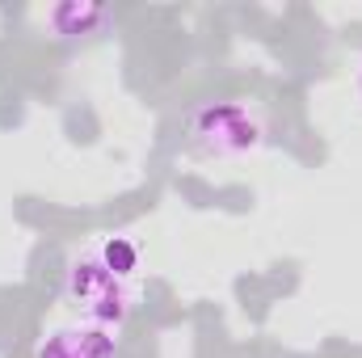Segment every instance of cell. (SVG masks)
<instances>
[{"mask_svg":"<svg viewBox=\"0 0 362 358\" xmlns=\"http://www.w3.org/2000/svg\"><path fill=\"white\" fill-rule=\"evenodd\" d=\"M189 144L194 152L202 156H232V152H245L257 144V118L236 105V101H215V105H202L194 118H189Z\"/></svg>","mask_w":362,"mask_h":358,"instance_id":"obj_1","label":"cell"},{"mask_svg":"<svg viewBox=\"0 0 362 358\" xmlns=\"http://www.w3.org/2000/svg\"><path fill=\"white\" fill-rule=\"evenodd\" d=\"M68 291H72V299H81L101 321H122L127 316V287H122V278L114 270L81 262L68 278Z\"/></svg>","mask_w":362,"mask_h":358,"instance_id":"obj_2","label":"cell"},{"mask_svg":"<svg viewBox=\"0 0 362 358\" xmlns=\"http://www.w3.org/2000/svg\"><path fill=\"white\" fill-rule=\"evenodd\" d=\"M42 358H114V342L101 329H64L42 346Z\"/></svg>","mask_w":362,"mask_h":358,"instance_id":"obj_3","label":"cell"},{"mask_svg":"<svg viewBox=\"0 0 362 358\" xmlns=\"http://www.w3.org/2000/svg\"><path fill=\"white\" fill-rule=\"evenodd\" d=\"M105 21V8H93V4H64L51 13V25L59 34H81L85 25H101Z\"/></svg>","mask_w":362,"mask_h":358,"instance_id":"obj_4","label":"cell"},{"mask_svg":"<svg viewBox=\"0 0 362 358\" xmlns=\"http://www.w3.org/2000/svg\"><path fill=\"white\" fill-rule=\"evenodd\" d=\"M101 258H105V270H114V274L122 278V274H131V270H135V245H131V241H122V236H114V241L105 245V253H101Z\"/></svg>","mask_w":362,"mask_h":358,"instance_id":"obj_5","label":"cell"},{"mask_svg":"<svg viewBox=\"0 0 362 358\" xmlns=\"http://www.w3.org/2000/svg\"><path fill=\"white\" fill-rule=\"evenodd\" d=\"M358 85H362V76H358Z\"/></svg>","mask_w":362,"mask_h":358,"instance_id":"obj_6","label":"cell"}]
</instances>
